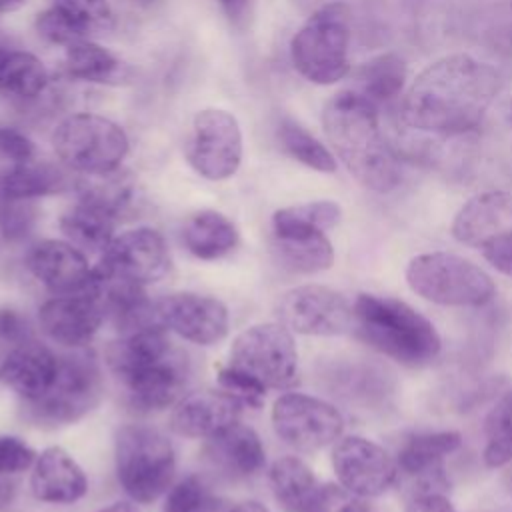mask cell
Listing matches in <instances>:
<instances>
[{
	"label": "cell",
	"mask_w": 512,
	"mask_h": 512,
	"mask_svg": "<svg viewBox=\"0 0 512 512\" xmlns=\"http://www.w3.org/2000/svg\"><path fill=\"white\" fill-rule=\"evenodd\" d=\"M494 66L470 54H448L426 66L402 98V120L420 132L460 136L480 126L500 92Z\"/></svg>",
	"instance_id": "cell-1"
},
{
	"label": "cell",
	"mask_w": 512,
	"mask_h": 512,
	"mask_svg": "<svg viewBox=\"0 0 512 512\" xmlns=\"http://www.w3.org/2000/svg\"><path fill=\"white\" fill-rule=\"evenodd\" d=\"M322 128L336 156L364 188L386 194L400 184L398 158L382 136L376 104L364 94H334L322 110Z\"/></svg>",
	"instance_id": "cell-2"
},
{
	"label": "cell",
	"mask_w": 512,
	"mask_h": 512,
	"mask_svg": "<svg viewBox=\"0 0 512 512\" xmlns=\"http://www.w3.org/2000/svg\"><path fill=\"white\" fill-rule=\"evenodd\" d=\"M352 330L370 348L406 366L434 360L442 346L426 316L388 296L358 294L352 304Z\"/></svg>",
	"instance_id": "cell-3"
},
{
	"label": "cell",
	"mask_w": 512,
	"mask_h": 512,
	"mask_svg": "<svg viewBox=\"0 0 512 512\" xmlns=\"http://www.w3.org/2000/svg\"><path fill=\"white\" fill-rule=\"evenodd\" d=\"M350 34V8L344 2L316 8L292 36V66L312 84H336L350 70Z\"/></svg>",
	"instance_id": "cell-4"
},
{
	"label": "cell",
	"mask_w": 512,
	"mask_h": 512,
	"mask_svg": "<svg viewBox=\"0 0 512 512\" xmlns=\"http://www.w3.org/2000/svg\"><path fill=\"white\" fill-rule=\"evenodd\" d=\"M116 478L134 502H154L172 484L176 456L170 440L156 428L128 424L116 432Z\"/></svg>",
	"instance_id": "cell-5"
},
{
	"label": "cell",
	"mask_w": 512,
	"mask_h": 512,
	"mask_svg": "<svg viewBox=\"0 0 512 512\" xmlns=\"http://www.w3.org/2000/svg\"><path fill=\"white\" fill-rule=\"evenodd\" d=\"M52 148L66 168L84 176H96L122 166L130 140L126 130L114 120L92 112H78L58 122L52 132Z\"/></svg>",
	"instance_id": "cell-6"
},
{
	"label": "cell",
	"mask_w": 512,
	"mask_h": 512,
	"mask_svg": "<svg viewBox=\"0 0 512 512\" xmlns=\"http://www.w3.org/2000/svg\"><path fill=\"white\" fill-rule=\"evenodd\" d=\"M104 394L100 364L92 350L72 348L60 354L58 374L48 392L26 404V416L38 426H66L94 410Z\"/></svg>",
	"instance_id": "cell-7"
},
{
	"label": "cell",
	"mask_w": 512,
	"mask_h": 512,
	"mask_svg": "<svg viewBox=\"0 0 512 512\" xmlns=\"http://www.w3.org/2000/svg\"><path fill=\"white\" fill-rule=\"evenodd\" d=\"M406 280L418 296L442 306H484L496 292L492 278L480 266L450 252L412 258Z\"/></svg>",
	"instance_id": "cell-8"
},
{
	"label": "cell",
	"mask_w": 512,
	"mask_h": 512,
	"mask_svg": "<svg viewBox=\"0 0 512 512\" xmlns=\"http://www.w3.org/2000/svg\"><path fill=\"white\" fill-rule=\"evenodd\" d=\"M230 364L266 388L284 390L298 382L296 344L292 332L280 322L254 324L240 332L230 348Z\"/></svg>",
	"instance_id": "cell-9"
},
{
	"label": "cell",
	"mask_w": 512,
	"mask_h": 512,
	"mask_svg": "<svg viewBox=\"0 0 512 512\" xmlns=\"http://www.w3.org/2000/svg\"><path fill=\"white\" fill-rule=\"evenodd\" d=\"M242 152V130L232 112L204 108L194 114L184 154L198 176L212 182L232 178L242 164Z\"/></svg>",
	"instance_id": "cell-10"
},
{
	"label": "cell",
	"mask_w": 512,
	"mask_h": 512,
	"mask_svg": "<svg viewBox=\"0 0 512 512\" xmlns=\"http://www.w3.org/2000/svg\"><path fill=\"white\" fill-rule=\"evenodd\" d=\"M270 418L278 438L302 452L336 442L344 430V418L336 406L300 392L278 396Z\"/></svg>",
	"instance_id": "cell-11"
},
{
	"label": "cell",
	"mask_w": 512,
	"mask_h": 512,
	"mask_svg": "<svg viewBox=\"0 0 512 512\" xmlns=\"http://www.w3.org/2000/svg\"><path fill=\"white\" fill-rule=\"evenodd\" d=\"M94 270L102 278L146 286L166 276L170 250L158 230L138 226L114 236Z\"/></svg>",
	"instance_id": "cell-12"
},
{
	"label": "cell",
	"mask_w": 512,
	"mask_h": 512,
	"mask_svg": "<svg viewBox=\"0 0 512 512\" xmlns=\"http://www.w3.org/2000/svg\"><path fill=\"white\" fill-rule=\"evenodd\" d=\"M276 316L290 332L306 336H338L352 328V304L320 284L286 290L276 302Z\"/></svg>",
	"instance_id": "cell-13"
},
{
	"label": "cell",
	"mask_w": 512,
	"mask_h": 512,
	"mask_svg": "<svg viewBox=\"0 0 512 512\" xmlns=\"http://www.w3.org/2000/svg\"><path fill=\"white\" fill-rule=\"evenodd\" d=\"M38 318L50 340L66 348L88 344L106 318L98 276L94 274L92 282L78 292L54 294V298L40 306Z\"/></svg>",
	"instance_id": "cell-14"
},
{
	"label": "cell",
	"mask_w": 512,
	"mask_h": 512,
	"mask_svg": "<svg viewBox=\"0 0 512 512\" xmlns=\"http://www.w3.org/2000/svg\"><path fill=\"white\" fill-rule=\"evenodd\" d=\"M332 466L340 484L364 498L384 494L398 476L396 460L362 436L342 438L332 450Z\"/></svg>",
	"instance_id": "cell-15"
},
{
	"label": "cell",
	"mask_w": 512,
	"mask_h": 512,
	"mask_svg": "<svg viewBox=\"0 0 512 512\" xmlns=\"http://www.w3.org/2000/svg\"><path fill=\"white\" fill-rule=\"evenodd\" d=\"M156 316L164 328L200 346L220 342L230 326L228 310L220 300L194 292H176L160 298Z\"/></svg>",
	"instance_id": "cell-16"
},
{
	"label": "cell",
	"mask_w": 512,
	"mask_h": 512,
	"mask_svg": "<svg viewBox=\"0 0 512 512\" xmlns=\"http://www.w3.org/2000/svg\"><path fill=\"white\" fill-rule=\"evenodd\" d=\"M190 364L186 354L172 348L160 358L144 362L142 366L120 376L126 390L128 404L138 412L164 410L180 400L188 382Z\"/></svg>",
	"instance_id": "cell-17"
},
{
	"label": "cell",
	"mask_w": 512,
	"mask_h": 512,
	"mask_svg": "<svg viewBox=\"0 0 512 512\" xmlns=\"http://www.w3.org/2000/svg\"><path fill=\"white\" fill-rule=\"evenodd\" d=\"M322 378L334 396L362 410H384L398 388L388 366L362 358L338 360L326 366Z\"/></svg>",
	"instance_id": "cell-18"
},
{
	"label": "cell",
	"mask_w": 512,
	"mask_h": 512,
	"mask_svg": "<svg viewBox=\"0 0 512 512\" xmlns=\"http://www.w3.org/2000/svg\"><path fill=\"white\" fill-rule=\"evenodd\" d=\"M34 24L44 40L70 46L78 40L110 32L116 24V14L108 0H52L36 16Z\"/></svg>",
	"instance_id": "cell-19"
},
{
	"label": "cell",
	"mask_w": 512,
	"mask_h": 512,
	"mask_svg": "<svg viewBox=\"0 0 512 512\" xmlns=\"http://www.w3.org/2000/svg\"><path fill=\"white\" fill-rule=\"evenodd\" d=\"M462 444V436L452 430L442 432H414L406 436L398 448L396 464L398 472L414 480V492L446 490V478L442 462L446 456L456 452Z\"/></svg>",
	"instance_id": "cell-20"
},
{
	"label": "cell",
	"mask_w": 512,
	"mask_h": 512,
	"mask_svg": "<svg viewBox=\"0 0 512 512\" xmlns=\"http://www.w3.org/2000/svg\"><path fill=\"white\" fill-rule=\"evenodd\" d=\"M30 274L52 294H70L92 282L94 270L86 256L66 240H42L34 244L26 256Z\"/></svg>",
	"instance_id": "cell-21"
},
{
	"label": "cell",
	"mask_w": 512,
	"mask_h": 512,
	"mask_svg": "<svg viewBox=\"0 0 512 512\" xmlns=\"http://www.w3.org/2000/svg\"><path fill=\"white\" fill-rule=\"evenodd\" d=\"M242 404L216 390L190 392L174 404L170 428L186 438H212L240 420Z\"/></svg>",
	"instance_id": "cell-22"
},
{
	"label": "cell",
	"mask_w": 512,
	"mask_h": 512,
	"mask_svg": "<svg viewBox=\"0 0 512 512\" xmlns=\"http://www.w3.org/2000/svg\"><path fill=\"white\" fill-rule=\"evenodd\" d=\"M60 354L34 338L12 346L0 364V380L26 404L42 398L58 374Z\"/></svg>",
	"instance_id": "cell-23"
},
{
	"label": "cell",
	"mask_w": 512,
	"mask_h": 512,
	"mask_svg": "<svg viewBox=\"0 0 512 512\" xmlns=\"http://www.w3.org/2000/svg\"><path fill=\"white\" fill-rule=\"evenodd\" d=\"M452 234L458 242L476 248L512 234V194L492 190L470 198L456 212Z\"/></svg>",
	"instance_id": "cell-24"
},
{
	"label": "cell",
	"mask_w": 512,
	"mask_h": 512,
	"mask_svg": "<svg viewBox=\"0 0 512 512\" xmlns=\"http://www.w3.org/2000/svg\"><path fill=\"white\" fill-rule=\"evenodd\" d=\"M204 456L210 466L230 480L252 478L266 464V450L260 436L240 422L206 438Z\"/></svg>",
	"instance_id": "cell-25"
},
{
	"label": "cell",
	"mask_w": 512,
	"mask_h": 512,
	"mask_svg": "<svg viewBox=\"0 0 512 512\" xmlns=\"http://www.w3.org/2000/svg\"><path fill=\"white\" fill-rule=\"evenodd\" d=\"M30 490L40 502L72 504L88 492V480L80 464L66 450L52 446L36 458Z\"/></svg>",
	"instance_id": "cell-26"
},
{
	"label": "cell",
	"mask_w": 512,
	"mask_h": 512,
	"mask_svg": "<svg viewBox=\"0 0 512 512\" xmlns=\"http://www.w3.org/2000/svg\"><path fill=\"white\" fill-rule=\"evenodd\" d=\"M96 276L100 282V298L106 310V318H110L112 324L122 334L134 332L152 324H160L156 316V304L148 300L144 286L124 282V280L102 278L100 274Z\"/></svg>",
	"instance_id": "cell-27"
},
{
	"label": "cell",
	"mask_w": 512,
	"mask_h": 512,
	"mask_svg": "<svg viewBox=\"0 0 512 512\" xmlns=\"http://www.w3.org/2000/svg\"><path fill=\"white\" fill-rule=\"evenodd\" d=\"M274 254L284 268L300 274L328 270L334 262V248L322 230L274 232Z\"/></svg>",
	"instance_id": "cell-28"
},
{
	"label": "cell",
	"mask_w": 512,
	"mask_h": 512,
	"mask_svg": "<svg viewBox=\"0 0 512 512\" xmlns=\"http://www.w3.org/2000/svg\"><path fill=\"white\" fill-rule=\"evenodd\" d=\"M64 68L68 76L88 84L116 86L130 78V68L114 52L100 46L92 38L66 46Z\"/></svg>",
	"instance_id": "cell-29"
},
{
	"label": "cell",
	"mask_w": 512,
	"mask_h": 512,
	"mask_svg": "<svg viewBox=\"0 0 512 512\" xmlns=\"http://www.w3.org/2000/svg\"><path fill=\"white\" fill-rule=\"evenodd\" d=\"M182 242L196 258L216 260L234 250L238 244V230L222 212L200 210L186 220Z\"/></svg>",
	"instance_id": "cell-30"
},
{
	"label": "cell",
	"mask_w": 512,
	"mask_h": 512,
	"mask_svg": "<svg viewBox=\"0 0 512 512\" xmlns=\"http://www.w3.org/2000/svg\"><path fill=\"white\" fill-rule=\"evenodd\" d=\"M80 200H88L108 210L116 220L136 210L140 202L138 180L128 170H112L106 174L84 176L78 182Z\"/></svg>",
	"instance_id": "cell-31"
},
{
	"label": "cell",
	"mask_w": 512,
	"mask_h": 512,
	"mask_svg": "<svg viewBox=\"0 0 512 512\" xmlns=\"http://www.w3.org/2000/svg\"><path fill=\"white\" fill-rule=\"evenodd\" d=\"M68 188L66 174L50 162L12 164L0 174V196L18 200H36L60 194Z\"/></svg>",
	"instance_id": "cell-32"
},
{
	"label": "cell",
	"mask_w": 512,
	"mask_h": 512,
	"mask_svg": "<svg viewBox=\"0 0 512 512\" xmlns=\"http://www.w3.org/2000/svg\"><path fill=\"white\" fill-rule=\"evenodd\" d=\"M270 486L286 512H310L320 488L312 470L296 456H284L272 464Z\"/></svg>",
	"instance_id": "cell-33"
},
{
	"label": "cell",
	"mask_w": 512,
	"mask_h": 512,
	"mask_svg": "<svg viewBox=\"0 0 512 512\" xmlns=\"http://www.w3.org/2000/svg\"><path fill=\"white\" fill-rule=\"evenodd\" d=\"M116 222L118 220L108 210L88 200H78V204L60 218V230L76 248L104 252L114 238Z\"/></svg>",
	"instance_id": "cell-34"
},
{
	"label": "cell",
	"mask_w": 512,
	"mask_h": 512,
	"mask_svg": "<svg viewBox=\"0 0 512 512\" xmlns=\"http://www.w3.org/2000/svg\"><path fill=\"white\" fill-rule=\"evenodd\" d=\"M48 68L26 50L0 46V92L16 98H36L48 86Z\"/></svg>",
	"instance_id": "cell-35"
},
{
	"label": "cell",
	"mask_w": 512,
	"mask_h": 512,
	"mask_svg": "<svg viewBox=\"0 0 512 512\" xmlns=\"http://www.w3.org/2000/svg\"><path fill=\"white\" fill-rule=\"evenodd\" d=\"M406 80V64L398 54H380L368 60L358 72V92L364 94L376 106L380 102L394 100Z\"/></svg>",
	"instance_id": "cell-36"
},
{
	"label": "cell",
	"mask_w": 512,
	"mask_h": 512,
	"mask_svg": "<svg viewBox=\"0 0 512 512\" xmlns=\"http://www.w3.org/2000/svg\"><path fill=\"white\" fill-rule=\"evenodd\" d=\"M278 140L280 146L288 156L298 160L300 164L316 170L332 174L336 172V158L334 154L306 128H302L292 118H282L278 124Z\"/></svg>",
	"instance_id": "cell-37"
},
{
	"label": "cell",
	"mask_w": 512,
	"mask_h": 512,
	"mask_svg": "<svg viewBox=\"0 0 512 512\" xmlns=\"http://www.w3.org/2000/svg\"><path fill=\"white\" fill-rule=\"evenodd\" d=\"M484 462L488 468H500L512 462V390L500 396L484 422Z\"/></svg>",
	"instance_id": "cell-38"
},
{
	"label": "cell",
	"mask_w": 512,
	"mask_h": 512,
	"mask_svg": "<svg viewBox=\"0 0 512 512\" xmlns=\"http://www.w3.org/2000/svg\"><path fill=\"white\" fill-rule=\"evenodd\" d=\"M342 218V208L332 200H316L280 208L272 216V232L306 228V230H330Z\"/></svg>",
	"instance_id": "cell-39"
},
{
	"label": "cell",
	"mask_w": 512,
	"mask_h": 512,
	"mask_svg": "<svg viewBox=\"0 0 512 512\" xmlns=\"http://www.w3.org/2000/svg\"><path fill=\"white\" fill-rule=\"evenodd\" d=\"M218 504L210 486L192 474L168 490L162 512H216Z\"/></svg>",
	"instance_id": "cell-40"
},
{
	"label": "cell",
	"mask_w": 512,
	"mask_h": 512,
	"mask_svg": "<svg viewBox=\"0 0 512 512\" xmlns=\"http://www.w3.org/2000/svg\"><path fill=\"white\" fill-rule=\"evenodd\" d=\"M218 384L226 394L236 398L242 406H250V408H260L264 404L266 390H268L254 376H250L248 372L232 364L218 368Z\"/></svg>",
	"instance_id": "cell-41"
},
{
	"label": "cell",
	"mask_w": 512,
	"mask_h": 512,
	"mask_svg": "<svg viewBox=\"0 0 512 512\" xmlns=\"http://www.w3.org/2000/svg\"><path fill=\"white\" fill-rule=\"evenodd\" d=\"M36 222L34 200H18L0 196V232L6 240H22L30 234Z\"/></svg>",
	"instance_id": "cell-42"
},
{
	"label": "cell",
	"mask_w": 512,
	"mask_h": 512,
	"mask_svg": "<svg viewBox=\"0 0 512 512\" xmlns=\"http://www.w3.org/2000/svg\"><path fill=\"white\" fill-rule=\"evenodd\" d=\"M310 512H376L364 496H358L342 484H320Z\"/></svg>",
	"instance_id": "cell-43"
},
{
	"label": "cell",
	"mask_w": 512,
	"mask_h": 512,
	"mask_svg": "<svg viewBox=\"0 0 512 512\" xmlns=\"http://www.w3.org/2000/svg\"><path fill=\"white\" fill-rule=\"evenodd\" d=\"M38 454L16 436H0V476L24 472L34 466Z\"/></svg>",
	"instance_id": "cell-44"
},
{
	"label": "cell",
	"mask_w": 512,
	"mask_h": 512,
	"mask_svg": "<svg viewBox=\"0 0 512 512\" xmlns=\"http://www.w3.org/2000/svg\"><path fill=\"white\" fill-rule=\"evenodd\" d=\"M34 142L20 132L18 128L12 126H2L0 124V156L10 160L12 164H22L34 160Z\"/></svg>",
	"instance_id": "cell-45"
},
{
	"label": "cell",
	"mask_w": 512,
	"mask_h": 512,
	"mask_svg": "<svg viewBox=\"0 0 512 512\" xmlns=\"http://www.w3.org/2000/svg\"><path fill=\"white\" fill-rule=\"evenodd\" d=\"M32 338V326L22 312L14 308H0V340L18 346Z\"/></svg>",
	"instance_id": "cell-46"
},
{
	"label": "cell",
	"mask_w": 512,
	"mask_h": 512,
	"mask_svg": "<svg viewBox=\"0 0 512 512\" xmlns=\"http://www.w3.org/2000/svg\"><path fill=\"white\" fill-rule=\"evenodd\" d=\"M484 258L502 274L512 276V234L500 236L492 242H488L484 248Z\"/></svg>",
	"instance_id": "cell-47"
},
{
	"label": "cell",
	"mask_w": 512,
	"mask_h": 512,
	"mask_svg": "<svg viewBox=\"0 0 512 512\" xmlns=\"http://www.w3.org/2000/svg\"><path fill=\"white\" fill-rule=\"evenodd\" d=\"M406 512H456L444 492H414L408 500Z\"/></svg>",
	"instance_id": "cell-48"
},
{
	"label": "cell",
	"mask_w": 512,
	"mask_h": 512,
	"mask_svg": "<svg viewBox=\"0 0 512 512\" xmlns=\"http://www.w3.org/2000/svg\"><path fill=\"white\" fill-rule=\"evenodd\" d=\"M218 4L232 20H238L248 8V0H218Z\"/></svg>",
	"instance_id": "cell-49"
},
{
	"label": "cell",
	"mask_w": 512,
	"mask_h": 512,
	"mask_svg": "<svg viewBox=\"0 0 512 512\" xmlns=\"http://www.w3.org/2000/svg\"><path fill=\"white\" fill-rule=\"evenodd\" d=\"M14 484L10 480H6V476H0V512H4L6 508H10L12 500H14Z\"/></svg>",
	"instance_id": "cell-50"
},
{
	"label": "cell",
	"mask_w": 512,
	"mask_h": 512,
	"mask_svg": "<svg viewBox=\"0 0 512 512\" xmlns=\"http://www.w3.org/2000/svg\"><path fill=\"white\" fill-rule=\"evenodd\" d=\"M228 512H270V510H268L264 504L250 500V502H242V504L230 508Z\"/></svg>",
	"instance_id": "cell-51"
},
{
	"label": "cell",
	"mask_w": 512,
	"mask_h": 512,
	"mask_svg": "<svg viewBox=\"0 0 512 512\" xmlns=\"http://www.w3.org/2000/svg\"><path fill=\"white\" fill-rule=\"evenodd\" d=\"M100 512H140V510L130 502H114V504L102 508Z\"/></svg>",
	"instance_id": "cell-52"
},
{
	"label": "cell",
	"mask_w": 512,
	"mask_h": 512,
	"mask_svg": "<svg viewBox=\"0 0 512 512\" xmlns=\"http://www.w3.org/2000/svg\"><path fill=\"white\" fill-rule=\"evenodd\" d=\"M22 4H24V0H0V16H2L4 12L18 10Z\"/></svg>",
	"instance_id": "cell-53"
},
{
	"label": "cell",
	"mask_w": 512,
	"mask_h": 512,
	"mask_svg": "<svg viewBox=\"0 0 512 512\" xmlns=\"http://www.w3.org/2000/svg\"><path fill=\"white\" fill-rule=\"evenodd\" d=\"M134 2H138V4H150L152 0H134Z\"/></svg>",
	"instance_id": "cell-54"
},
{
	"label": "cell",
	"mask_w": 512,
	"mask_h": 512,
	"mask_svg": "<svg viewBox=\"0 0 512 512\" xmlns=\"http://www.w3.org/2000/svg\"><path fill=\"white\" fill-rule=\"evenodd\" d=\"M510 120H512V102H510Z\"/></svg>",
	"instance_id": "cell-55"
},
{
	"label": "cell",
	"mask_w": 512,
	"mask_h": 512,
	"mask_svg": "<svg viewBox=\"0 0 512 512\" xmlns=\"http://www.w3.org/2000/svg\"><path fill=\"white\" fill-rule=\"evenodd\" d=\"M510 486H512V476H510Z\"/></svg>",
	"instance_id": "cell-56"
}]
</instances>
